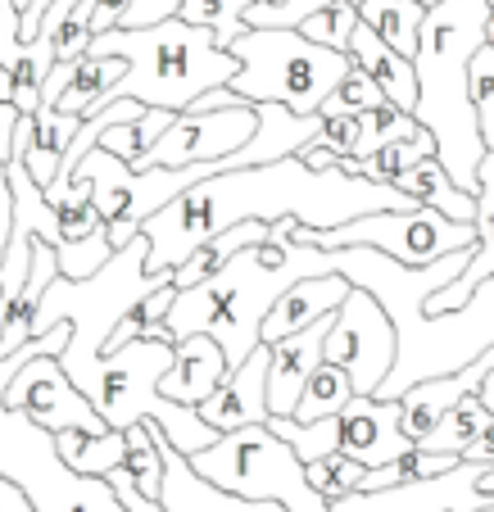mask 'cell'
Instances as JSON below:
<instances>
[{"instance_id":"obj_1","label":"cell","mask_w":494,"mask_h":512,"mask_svg":"<svg viewBox=\"0 0 494 512\" xmlns=\"http://www.w3.org/2000/svg\"><path fill=\"white\" fill-rule=\"evenodd\" d=\"M413 209L395 186H377L363 177H349L340 168L313 173L300 164V155H286L277 164H259V168H236V173H218L195 182L191 191H182L173 204L141 223L150 254H146V272L150 277H168L195 245L214 241L218 232L236 223H291L309 227V232H331L345 227L354 218L368 213H399Z\"/></svg>"},{"instance_id":"obj_2","label":"cell","mask_w":494,"mask_h":512,"mask_svg":"<svg viewBox=\"0 0 494 512\" xmlns=\"http://www.w3.org/2000/svg\"><path fill=\"white\" fill-rule=\"evenodd\" d=\"M291 218L268 227V241L241 250L223 272L191 290H177L173 309L164 318L168 345L186 336H209L223 349L227 372L241 368L245 358L259 349V327L272 313V304L304 277H327L331 254L313 245L291 241Z\"/></svg>"},{"instance_id":"obj_3","label":"cell","mask_w":494,"mask_h":512,"mask_svg":"<svg viewBox=\"0 0 494 512\" xmlns=\"http://www.w3.org/2000/svg\"><path fill=\"white\" fill-rule=\"evenodd\" d=\"M485 28H490V5L485 0H440L422 14L413 55V123L431 136L436 164L467 195H476V168L485 159L476 114L467 105V64L485 46Z\"/></svg>"},{"instance_id":"obj_4","label":"cell","mask_w":494,"mask_h":512,"mask_svg":"<svg viewBox=\"0 0 494 512\" xmlns=\"http://www.w3.org/2000/svg\"><path fill=\"white\" fill-rule=\"evenodd\" d=\"M87 55L123 59V78L114 82L109 100H136L164 114H186L204 91L236 78V59L218 50L204 28L182 19H164L155 28H114L91 37Z\"/></svg>"},{"instance_id":"obj_5","label":"cell","mask_w":494,"mask_h":512,"mask_svg":"<svg viewBox=\"0 0 494 512\" xmlns=\"http://www.w3.org/2000/svg\"><path fill=\"white\" fill-rule=\"evenodd\" d=\"M146 236H132L123 250L109 254V263L100 272H91L87 281H64L55 277L41 295L37 313H32V340L46 336L50 327L64 322L68 327V345L55 358L64 377L78 386L91 372L96 358H105V340L114 336V327L123 322L127 309L146 300L150 290H159L168 277H150L146 272Z\"/></svg>"},{"instance_id":"obj_6","label":"cell","mask_w":494,"mask_h":512,"mask_svg":"<svg viewBox=\"0 0 494 512\" xmlns=\"http://www.w3.org/2000/svg\"><path fill=\"white\" fill-rule=\"evenodd\" d=\"M227 55L236 59V78L227 82V91L236 100H245V105H281L300 118L318 114V105L349 73V55L313 46L300 32L250 28L227 46Z\"/></svg>"},{"instance_id":"obj_7","label":"cell","mask_w":494,"mask_h":512,"mask_svg":"<svg viewBox=\"0 0 494 512\" xmlns=\"http://www.w3.org/2000/svg\"><path fill=\"white\" fill-rule=\"evenodd\" d=\"M186 467L232 499L277 503L286 512H327V503L304 481V463L268 426H241L232 435H218L209 449L186 458Z\"/></svg>"},{"instance_id":"obj_8","label":"cell","mask_w":494,"mask_h":512,"mask_svg":"<svg viewBox=\"0 0 494 512\" xmlns=\"http://www.w3.org/2000/svg\"><path fill=\"white\" fill-rule=\"evenodd\" d=\"M0 476L19 485L32 512H123L100 476L68 472L55 435L0 404Z\"/></svg>"},{"instance_id":"obj_9","label":"cell","mask_w":494,"mask_h":512,"mask_svg":"<svg viewBox=\"0 0 494 512\" xmlns=\"http://www.w3.org/2000/svg\"><path fill=\"white\" fill-rule=\"evenodd\" d=\"M295 245H313V250H377L399 268H431L436 259L454 250H472L476 232L458 227L431 209H399V213H368L331 232H309L295 223L291 227Z\"/></svg>"},{"instance_id":"obj_10","label":"cell","mask_w":494,"mask_h":512,"mask_svg":"<svg viewBox=\"0 0 494 512\" xmlns=\"http://www.w3.org/2000/svg\"><path fill=\"white\" fill-rule=\"evenodd\" d=\"M322 363L345 372L349 386H354V399H372L381 390V381L390 377L395 331H390L386 313L368 290L349 286L345 304L331 313L327 340H322Z\"/></svg>"},{"instance_id":"obj_11","label":"cell","mask_w":494,"mask_h":512,"mask_svg":"<svg viewBox=\"0 0 494 512\" xmlns=\"http://www.w3.org/2000/svg\"><path fill=\"white\" fill-rule=\"evenodd\" d=\"M259 118L254 105L241 109H209V114H177L173 127L150 145L146 155H136L132 173H146V168H186V164H214V159L236 155L245 141L254 136Z\"/></svg>"},{"instance_id":"obj_12","label":"cell","mask_w":494,"mask_h":512,"mask_svg":"<svg viewBox=\"0 0 494 512\" xmlns=\"http://www.w3.org/2000/svg\"><path fill=\"white\" fill-rule=\"evenodd\" d=\"M0 404L23 413L32 426H41V431H50V435H59V431H87V435L109 431V426L96 417V408L78 395V386L64 377V368H59L50 354L23 363V368L14 372V381L5 386Z\"/></svg>"},{"instance_id":"obj_13","label":"cell","mask_w":494,"mask_h":512,"mask_svg":"<svg viewBox=\"0 0 494 512\" xmlns=\"http://www.w3.org/2000/svg\"><path fill=\"white\" fill-rule=\"evenodd\" d=\"M481 472L476 463H458L454 472L431 476V481H408L395 490L377 494H349V499L331 503L327 512H481L494 503V494H481Z\"/></svg>"},{"instance_id":"obj_14","label":"cell","mask_w":494,"mask_h":512,"mask_svg":"<svg viewBox=\"0 0 494 512\" xmlns=\"http://www.w3.org/2000/svg\"><path fill=\"white\" fill-rule=\"evenodd\" d=\"M336 454H345L359 467H386L399 454H408V440L399 431V404L395 399H349V408L336 417Z\"/></svg>"},{"instance_id":"obj_15","label":"cell","mask_w":494,"mask_h":512,"mask_svg":"<svg viewBox=\"0 0 494 512\" xmlns=\"http://www.w3.org/2000/svg\"><path fill=\"white\" fill-rule=\"evenodd\" d=\"M195 417L218 435L268 422V345H259L241 368L227 372L214 386V395L204 399V404H195Z\"/></svg>"},{"instance_id":"obj_16","label":"cell","mask_w":494,"mask_h":512,"mask_svg":"<svg viewBox=\"0 0 494 512\" xmlns=\"http://www.w3.org/2000/svg\"><path fill=\"white\" fill-rule=\"evenodd\" d=\"M472 232H476V245H472V254H467V268L458 272L445 290H436L431 300H422V313H427V318L449 313V309H463V304L476 295V286L494 277V155H485L481 168H476V218H472Z\"/></svg>"},{"instance_id":"obj_17","label":"cell","mask_w":494,"mask_h":512,"mask_svg":"<svg viewBox=\"0 0 494 512\" xmlns=\"http://www.w3.org/2000/svg\"><path fill=\"white\" fill-rule=\"evenodd\" d=\"M490 372H494V349H485L476 363H467V368L454 372V377H436V381H422V386L404 390L395 404H399V431H404L408 445H422V435H427L454 404H463L467 395H476Z\"/></svg>"},{"instance_id":"obj_18","label":"cell","mask_w":494,"mask_h":512,"mask_svg":"<svg viewBox=\"0 0 494 512\" xmlns=\"http://www.w3.org/2000/svg\"><path fill=\"white\" fill-rule=\"evenodd\" d=\"M331 318L295 331V336L268 345V417H291L300 404L309 377L322 368V340H327Z\"/></svg>"},{"instance_id":"obj_19","label":"cell","mask_w":494,"mask_h":512,"mask_svg":"<svg viewBox=\"0 0 494 512\" xmlns=\"http://www.w3.org/2000/svg\"><path fill=\"white\" fill-rule=\"evenodd\" d=\"M345 295H349V281L336 277V272H327V277L295 281V286L286 290L277 304H272L268 318H263L259 345H277V340H286V336H295V331L313 327V322L331 318V313L345 304Z\"/></svg>"},{"instance_id":"obj_20","label":"cell","mask_w":494,"mask_h":512,"mask_svg":"<svg viewBox=\"0 0 494 512\" xmlns=\"http://www.w3.org/2000/svg\"><path fill=\"white\" fill-rule=\"evenodd\" d=\"M223 377H227L223 349H218L209 336H186L173 345V368L159 377V399L195 408L214 395V386Z\"/></svg>"},{"instance_id":"obj_21","label":"cell","mask_w":494,"mask_h":512,"mask_svg":"<svg viewBox=\"0 0 494 512\" xmlns=\"http://www.w3.org/2000/svg\"><path fill=\"white\" fill-rule=\"evenodd\" d=\"M159 440V458H164V490H159V508L164 512H286L277 503H245V499H232V494L214 490L209 481L186 467V458L177 449H168V440L155 431Z\"/></svg>"},{"instance_id":"obj_22","label":"cell","mask_w":494,"mask_h":512,"mask_svg":"<svg viewBox=\"0 0 494 512\" xmlns=\"http://www.w3.org/2000/svg\"><path fill=\"white\" fill-rule=\"evenodd\" d=\"M390 186H395L413 209H431V213H440V218H449V223H458V227H472V218H476V195L458 191L436 159L413 164L408 173H399Z\"/></svg>"},{"instance_id":"obj_23","label":"cell","mask_w":494,"mask_h":512,"mask_svg":"<svg viewBox=\"0 0 494 512\" xmlns=\"http://www.w3.org/2000/svg\"><path fill=\"white\" fill-rule=\"evenodd\" d=\"M259 241H268V227H263V223H236V227H227V232H218L214 241L195 245V250L186 254V259L177 263L173 272H168V286H173V290L200 286V281H209L214 272H223L227 263L236 259V254L250 250V245H259Z\"/></svg>"},{"instance_id":"obj_24","label":"cell","mask_w":494,"mask_h":512,"mask_svg":"<svg viewBox=\"0 0 494 512\" xmlns=\"http://www.w3.org/2000/svg\"><path fill=\"white\" fill-rule=\"evenodd\" d=\"M123 78V59L114 55H82L73 64V78H68L64 96H59V114H73V118H91L96 109L109 105V91L114 82Z\"/></svg>"},{"instance_id":"obj_25","label":"cell","mask_w":494,"mask_h":512,"mask_svg":"<svg viewBox=\"0 0 494 512\" xmlns=\"http://www.w3.org/2000/svg\"><path fill=\"white\" fill-rule=\"evenodd\" d=\"M422 5L413 0H359V23L381 41L390 46L395 55H404L413 64L417 55V32H422Z\"/></svg>"},{"instance_id":"obj_26","label":"cell","mask_w":494,"mask_h":512,"mask_svg":"<svg viewBox=\"0 0 494 512\" xmlns=\"http://www.w3.org/2000/svg\"><path fill=\"white\" fill-rule=\"evenodd\" d=\"M55 454L64 458L68 472L78 476H109L123 467L127 458V435L123 431H100V435H87V431H59L55 435Z\"/></svg>"},{"instance_id":"obj_27","label":"cell","mask_w":494,"mask_h":512,"mask_svg":"<svg viewBox=\"0 0 494 512\" xmlns=\"http://www.w3.org/2000/svg\"><path fill=\"white\" fill-rule=\"evenodd\" d=\"M422 159H436V145H431V136L422 132V136H413V141H395V145H381L377 155H368V159H340V173H349V177H363V182H377V186H390L399 173H408L413 164H422Z\"/></svg>"},{"instance_id":"obj_28","label":"cell","mask_w":494,"mask_h":512,"mask_svg":"<svg viewBox=\"0 0 494 512\" xmlns=\"http://www.w3.org/2000/svg\"><path fill=\"white\" fill-rule=\"evenodd\" d=\"M485 426H490V413L481 408V399H476V395H467L463 404H454L436 426H431L427 435H422V445H417V449H427V454L463 458L467 445H472Z\"/></svg>"},{"instance_id":"obj_29","label":"cell","mask_w":494,"mask_h":512,"mask_svg":"<svg viewBox=\"0 0 494 512\" xmlns=\"http://www.w3.org/2000/svg\"><path fill=\"white\" fill-rule=\"evenodd\" d=\"M127 458L123 472L132 476V490L141 499L159 503V490H164V458H159V440H155V422H136L127 426Z\"/></svg>"},{"instance_id":"obj_30","label":"cell","mask_w":494,"mask_h":512,"mask_svg":"<svg viewBox=\"0 0 494 512\" xmlns=\"http://www.w3.org/2000/svg\"><path fill=\"white\" fill-rule=\"evenodd\" d=\"M349 399H354L349 377L340 368H331V363H322V368L309 377V386H304V395H300V404H295L291 422L309 426V422H322V417H340L349 408Z\"/></svg>"},{"instance_id":"obj_31","label":"cell","mask_w":494,"mask_h":512,"mask_svg":"<svg viewBox=\"0 0 494 512\" xmlns=\"http://www.w3.org/2000/svg\"><path fill=\"white\" fill-rule=\"evenodd\" d=\"M250 5L254 0H182L177 19L191 23V28H204L218 50H227L245 32V10Z\"/></svg>"},{"instance_id":"obj_32","label":"cell","mask_w":494,"mask_h":512,"mask_svg":"<svg viewBox=\"0 0 494 512\" xmlns=\"http://www.w3.org/2000/svg\"><path fill=\"white\" fill-rule=\"evenodd\" d=\"M413 136H422V127L413 123V114H404V109L395 105H377L368 109V114H359V145H354V164L368 155H377L381 145H395V141H413Z\"/></svg>"},{"instance_id":"obj_33","label":"cell","mask_w":494,"mask_h":512,"mask_svg":"<svg viewBox=\"0 0 494 512\" xmlns=\"http://www.w3.org/2000/svg\"><path fill=\"white\" fill-rule=\"evenodd\" d=\"M467 105L476 114V132H481L485 155H494V50L481 46L467 64Z\"/></svg>"},{"instance_id":"obj_34","label":"cell","mask_w":494,"mask_h":512,"mask_svg":"<svg viewBox=\"0 0 494 512\" xmlns=\"http://www.w3.org/2000/svg\"><path fill=\"white\" fill-rule=\"evenodd\" d=\"M363 472H368V467L349 463L345 454H327V458H318V463L304 467V481H309V485H313V494H318V499L331 508V503L349 499V494H359Z\"/></svg>"},{"instance_id":"obj_35","label":"cell","mask_w":494,"mask_h":512,"mask_svg":"<svg viewBox=\"0 0 494 512\" xmlns=\"http://www.w3.org/2000/svg\"><path fill=\"white\" fill-rule=\"evenodd\" d=\"M354 28H359V10H354V5H345V0H336V5L318 10L313 19H304L295 32H300L304 41H313V46L345 55V50H349V37H354Z\"/></svg>"},{"instance_id":"obj_36","label":"cell","mask_w":494,"mask_h":512,"mask_svg":"<svg viewBox=\"0 0 494 512\" xmlns=\"http://www.w3.org/2000/svg\"><path fill=\"white\" fill-rule=\"evenodd\" d=\"M377 105H386V96L377 91V82H372L368 73H363V68L349 64L345 82H340V87L331 91V96L318 105V118H336V114H368V109H377Z\"/></svg>"},{"instance_id":"obj_37","label":"cell","mask_w":494,"mask_h":512,"mask_svg":"<svg viewBox=\"0 0 494 512\" xmlns=\"http://www.w3.org/2000/svg\"><path fill=\"white\" fill-rule=\"evenodd\" d=\"M327 5H336V0H277V5H268V0H254L250 10H245V32H259V28H272V32H295L304 19H313L318 10H327Z\"/></svg>"},{"instance_id":"obj_38","label":"cell","mask_w":494,"mask_h":512,"mask_svg":"<svg viewBox=\"0 0 494 512\" xmlns=\"http://www.w3.org/2000/svg\"><path fill=\"white\" fill-rule=\"evenodd\" d=\"M55 254V272L64 281H87L91 272H100L109 263V241H105V227L100 232H91L87 241H78V245H59V250H50Z\"/></svg>"},{"instance_id":"obj_39","label":"cell","mask_w":494,"mask_h":512,"mask_svg":"<svg viewBox=\"0 0 494 512\" xmlns=\"http://www.w3.org/2000/svg\"><path fill=\"white\" fill-rule=\"evenodd\" d=\"M28 118H32V145L46 150V155H59V159H64L68 141H73L82 127V118L59 114V109H37V114H28Z\"/></svg>"},{"instance_id":"obj_40","label":"cell","mask_w":494,"mask_h":512,"mask_svg":"<svg viewBox=\"0 0 494 512\" xmlns=\"http://www.w3.org/2000/svg\"><path fill=\"white\" fill-rule=\"evenodd\" d=\"M177 10H182V0H132L118 28H155L164 19H177Z\"/></svg>"},{"instance_id":"obj_41","label":"cell","mask_w":494,"mask_h":512,"mask_svg":"<svg viewBox=\"0 0 494 512\" xmlns=\"http://www.w3.org/2000/svg\"><path fill=\"white\" fill-rule=\"evenodd\" d=\"M127 5H132V0H87V28H91V37L114 32L118 23H123Z\"/></svg>"},{"instance_id":"obj_42","label":"cell","mask_w":494,"mask_h":512,"mask_svg":"<svg viewBox=\"0 0 494 512\" xmlns=\"http://www.w3.org/2000/svg\"><path fill=\"white\" fill-rule=\"evenodd\" d=\"M100 481H105L109 490H114V499L123 503V512H164V508H159V503L141 499V494L132 490V476H127L123 467H118V472H109V476H100Z\"/></svg>"},{"instance_id":"obj_43","label":"cell","mask_w":494,"mask_h":512,"mask_svg":"<svg viewBox=\"0 0 494 512\" xmlns=\"http://www.w3.org/2000/svg\"><path fill=\"white\" fill-rule=\"evenodd\" d=\"M173 118H177V114H164V109H146V114H141V118L132 123V132H136V150L146 155L150 145H155L159 136H164L168 127H173Z\"/></svg>"},{"instance_id":"obj_44","label":"cell","mask_w":494,"mask_h":512,"mask_svg":"<svg viewBox=\"0 0 494 512\" xmlns=\"http://www.w3.org/2000/svg\"><path fill=\"white\" fill-rule=\"evenodd\" d=\"M19 109L14 100H0V164H10L14 159V127H19Z\"/></svg>"},{"instance_id":"obj_45","label":"cell","mask_w":494,"mask_h":512,"mask_svg":"<svg viewBox=\"0 0 494 512\" xmlns=\"http://www.w3.org/2000/svg\"><path fill=\"white\" fill-rule=\"evenodd\" d=\"M463 463H476V467H494V417H490V426H485V431L476 435L472 445H467Z\"/></svg>"},{"instance_id":"obj_46","label":"cell","mask_w":494,"mask_h":512,"mask_svg":"<svg viewBox=\"0 0 494 512\" xmlns=\"http://www.w3.org/2000/svg\"><path fill=\"white\" fill-rule=\"evenodd\" d=\"M10 223H14V200H10V177H5V164H0V250L10 241Z\"/></svg>"},{"instance_id":"obj_47","label":"cell","mask_w":494,"mask_h":512,"mask_svg":"<svg viewBox=\"0 0 494 512\" xmlns=\"http://www.w3.org/2000/svg\"><path fill=\"white\" fill-rule=\"evenodd\" d=\"M0 512H32L28 499H23L19 485H10L5 476H0Z\"/></svg>"},{"instance_id":"obj_48","label":"cell","mask_w":494,"mask_h":512,"mask_svg":"<svg viewBox=\"0 0 494 512\" xmlns=\"http://www.w3.org/2000/svg\"><path fill=\"white\" fill-rule=\"evenodd\" d=\"M476 399H481V408H485V413L494 417V372H490V377L481 381V390H476Z\"/></svg>"},{"instance_id":"obj_49","label":"cell","mask_w":494,"mask_h":512,"mask_svg":"<svg viewBox=\"0 0 494 512\" xmlns=\"http://www.w3.org/2000/svg\"><path fill=\"white\" fill-rule=\"evenodd\" d=\"M0 100H10V78H5V68H0Z\"/></svg>"},{"instance_id":"obj_50","label":"cell","mask_w":494,"mask_h":512,"mask_svg":"<svg viewBox=\"0 0 494 512\" xmlns=\"http://www.w3.org/2000/svg\"><path fill=\"white\" fill-rule=\"evenodd\" d=\"M413 5H422V10H431V5H440V0H413Z\"/></svg>"},{"instance_id":"obj_51","label":"cell","mask_w":494,"mask_h":512,"mask_svg":"<svg viewBox=\"0 0 494 512\" xmlns=\"http://www.w3.org/2000/svg\"><path fill=\"white\" fill-rule=\"evenodd\" d=\"M481 512H494V503H485V508H481Z\"/></svg>"},{"instance_id":"obj_52","label":"cell","mask_w":494,"mask_h":512,"mask_svg":"<svg viewBox=\"0 0 494 512\" xmlns=\"http://www.w3.org/2000/svg\"><path fill=\"white\" fill-rule=\"evenodd\" d=\"M345 5H354V10H359V0H345Z\"/></svg>"},{"instance_id":"obj_53","label":"cell","mask_w":494,"mask_h":512,"mask_svg":"<svg viewBox=\"0 0 494 512\" xmlns=\"http://www.w3.org/2000/svg\"><path fill=\"white\" fill-rule=\"evenodd\" d=\"M485 5H490V10H494V0H485Z\"/></svg>"},{"instance_id":"obj_54","label":"cell","mask_w":494,"mask_h":512,"mask_svg":"<svg viewBox=\"0 0 494 512\" xmlns=\"http://www.w3.org/2000/svg\"><path fill=\"white\" fill-rule=\"evenodd\" d=\"M268 5H277V0H268Z\"/></svg>"}]
</instances>
